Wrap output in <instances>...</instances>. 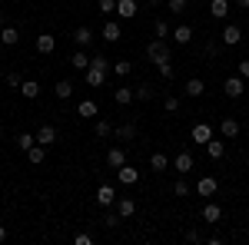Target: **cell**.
Here are the masks:
<instances>
[{
  "label": "cell",
  "mask_w": 249,
  "mask_h": 245,
  "mask_svg": "<svg viewBox=\"0 0 249 245\" xmlns=\"http://www.w3.org/2000/svg\"><path fill=\"white\" fill-rule=\"evenodd\" d=\"M223 93L230 96V99H239V96L246 93V80H243L239 73H236V76H226V80H223Z\"/></svg>",
  "instance_id": "1"
},
{
  "label": "cell",
  "mask_w": 249,
  "mask_h": 245,
  "mask_svg": "<svg viewBox=\"0 0 249 245\" xmlns=\"http://www.w3.org/2000/svg\"><path fill=\"white\" fill-rule=\"evenodd\" d=\"M146 60H153V63H163V60H170V43L156 37L153 43L146 47Z\"/></svg>",
  "instance_id": "2"
},
{
  "label": "cell",
  "mask_w": 249,
  "mask_h": 245,
  "mask_svg": "<svg viewBox=\"0 0 249 245\" xmlns=\"http://www.w3.org/2000/svg\"><path fill=\"white\" fill-rule=\"evenodd\" d=\"M173 169L179 172V176H186V172H193V169H196V159H193L190 152H179V156L173 159Z\"/></svg>",
  "instance_id": "3"
},
{
  "label": "cell",
  "mask_w": 249,
  "mask_h": 245,
  "mask_svg": "<svg viewBox=\"0 0 249 245\" xmlns=\"http://www.w3.org/2000/svg\"><path fill=\"white\" fill-rule=\"evenodd\" d=\"M96 202H100V206H116V189L113 186H107V182H103V186L96 189Z\"/></svg>",
  "instance_id": "4"
},
{
  "label": "cell",
  "mask_w": 249,
  "mask_h": 245,
  "mask_svg": "<svg viewBox=\"0 0 249 245\" xmlns=\"http://www.w3.org/2000/svg\"><path fill=\"white\" fill-rule=\"evenodd\" d=\"M83 80H87V86H103V83H107V70L87 66V70H83Z\"/></svg>",
  "instance_id": "5"
},
{
  "label": "cell",
  "mask_w": 249,
  "mask_h": 245,
  "mask_svg": "<svg viewBox=\"0 0 249 245\" xmlns=\"http://www.w3.org/2000/svg\"><path fill=\"white\" fill-rule=\"evenodd\" d=\"M53 50H57V40H53V33H40V37H37V53L50 57Z\"/></svg>",
  "instance_id": "6"
},
{
  "label": "cell",
  "mask_w": 249,
  "mask_h": 245,
  "mask_svg": "<svg viewBox=\"0 0 249 245\" xmlns=\"http://www.w3.org/2000/svg\"><path fill=\"white\" fill-rule=\"evenodd\" d=\"M37 143H40V146H50V143H57V126L43 123V126L37 130Z\"/></svg>",
  "instance_id": "7"
},
{
  "label": "cell",
  "mask_w": 249,
  "mask_h": 245,
  "mask_svg": "<svg viewBox=\"0 0 249 245\" xmlns=\"http://www.w3.org/2000/svg\"><path fill=\"white\" fill-rule=\"evenodd\" d=\"M116 179H120L123 186H133V182H140V169H133V166H120V169H116Z\"/></svg>",
  "instance_id": "8"
},
{
  "label": "cell",
  "mask_w": 249,
  "mask_h": 245,
  "mask_svg": "<svg viewBox=\"0 0 249 245\" xmlns=\"http://www.w3.org/2000/svg\"><path fill=\"white\" fill-rule=\"evenodd\" d=\"M73 43H77L80 50H87V47L93 43V30H90V27H77V30H73Z\"/></svg>",
  "instance_id": "9"
},
{
  "label": "cell",
  "mask_w": 249,
  "mask_h": 245,
  "mask_svg": "<svg viewBox=\"0 0 249 245\" xmlns=\"http://www.w3.org/2000/svg\"><path fill=\"white\" fill-rule=\"evenodd\" d=\"M107 166H110V169H120V166H126V149L113 146V149L107 152Z\"/></svg>",
  "instance_id": "10"
},
{
  "label": "cell",
  "mask_w": 249,
  "mask_h": 245,
  "mask_svg": "<svg viewBox=\"0 0 249 245\" xmlns=\"http://www.w3.org/2000/svg\"><path fill=\"white\" fill-rule=\"evenodd\" d=\"M239 40H243V30H239L236 23H226V27H223V43H226V47H236Z\"/></svg>",
  "instance_id": "11"
},
{
  "label": "cell",
  "mask_w": 249,
  "mask_h": 245,
  "mask_svg": "<svg viewBox=\"0 0 249 245\" xmlns=\"http://www.w3.org/2000/svg\"><path fill=\"white\" fill-rule=\"evenodd\" d=\"M183 93L196 99V96H203V93H206V83H203L199 76H193V80H186V86H183Z\"/></svg>",
  "instance_id": "12"
},
{
  "label": "cell",
  "mask_w": 249,
  "mask_h": 245,
  "mask_svg": "<svg viewBox=\"0 0 249 245\" xmlns=\"http://www.w3.org/2000/svg\"><path fill=\"white\" fill-rule=\"evenodd\" d=\"M113 99H116V106H130L136 96H133V86H116L113 90Z\"/></svg>",
  "instance_id": "13"
},
{
  "label": "cell",
  "mask_w": 249,
  "mask_h": 245,
  "mask_svg": "<svg viewBox=\"0 0 249 245\" xmlns=\"http://www.w3.org/2000/svg\"><path fill=\"white\" fill-rule=\"evenodd\" d=\"M170 37H173V43H179V47H186V43L193 40V27H186V23H179V27H176V30L170 33Z\"/></svg>",
  "instance_id": "14"
},
{
  "label": "cell",
  "mask_w": 249,
  "mask_h": 245,
  "mask_svg": "<svg viewBox=\"0 0 249 245\" xmlns=\"http://www.w3.org/2000/svg\"><path fill=\"white\" fill-rule=\"evenodd\" d=\"M103 40H107V43H116V40H123V30H120V23L107 20V23H103Z\"/></svg>",
  "instance_id": "15"
},
{
  "label": "cell",
  "mask_w": 249,
  "mask_h": 245,
  "mask_svg": "<svg viewBox=\"0 0 249 245\" xmlns=\"http://www.w3.org/2000/svg\"><path fill=\"white\" fill-rule=\"evenodd\" d=\"M133 96L140 99V103H150V99L156 96V86L153 83H140V86H133Z\"/></svg>",
  "instance_id": "16"
},
{
  "label": "cell",
  "mask_w": 249,
  "mask_h": 245,
  "mask_svg": "<svg viewBox=\"0 0 249 245\" xmlns=\"http://www.w3.org/2000/svg\"><path fill=\"white\" fill-rule=\"evenodd\" d=\"M116 139H123V143H130V139H136V123L133 119H130V123H120V126H116Z\"/></svg>",
  "instance_id": "17"
},
{
  "label": "cell",
  "mask_w": 249,
  "mask_h": 245,
  "mask_svg": "<svg viewBox=\"0 0 249 245\" xmlns=\"http://www.w3.org/2000/svg\"><path fill=\"white\" fill-rule=\"evenodd\" d=\"M116 17L133 20L136 17V3H133V0H116Z\"/></svg>",
  "instance_id": "18"
},
{
  "label": "cell",
  "mask_w": 249,
  "mask_h": 245,
  "mask_svg": "<svg viewBox=\"0 0 249 245\" xmlns=\"http://www.w3.org/2000/svg\"><path fill=\"white\" fill-rule=\"evenodd\" d=\"M210 17L226 20V17H230V0H213V3H210Z\"/></svg>",
  "instance_id": "19"
},
{
  "label": "cell",
  "mask_w": 249,
  "mask_h": 245,
  "mask_svg": "<svg viewBox=\"0 0 249 245\" xmlns=\"http://www.w3.org/2000/svg\"><path fill=\"white\" fill-rule=\"evenodd\" d=\"M210 139H213V130L206 123H196L193 126V143H210Z\"/></svg>",
  "instance_id": "20"
},
{
  "label": "cell",
  "mask_w": 249,
  "mask_h": 245,
  "mask_svg": "<svg viewBox=\"0 0 249 245\" xmlns=\"http://www.w3.org/2000/svg\"><path fill=\"white\" fill-rule=\"evenodd\" d=\"M150 169H153V172H166V169H170V156L153 152V156H150Z\"/></svg>",
  "instance_id": "21"
},
{
  "label": "cell",
  "mask_w": 249,
  "mask_h": 245,
  "mask_svg": "<svg viewBox=\"0 0 249 245\" xmlns=\"http://www.w3.org/2000/svg\"><path fill=\"white\" fill-rule=\"evenodd\" d=\"M219 132H223V136H226V139H236V136H239V123H236V119H230V116H226V119H223V123H219Z\"/></svg>",
  "instance_id": "22"
},
{
  "label": "cell",
  "mask_w": 249,
  "mask_h": 245,
  "mask_svg": "<svg viewBox=\"0 0 249 245\" xmlns=\"http://www.w3.org/2000/svg\"><path fill=\"white\" fill-rule=\"evenodd\" d=\"M17 40H20V30H17V27H3V30H0V43H3V47H14Z\"/></svg>",
  "instance_id": "23"
},
{
  "label": "cell",
  "mask_w": 249,
  "mask_h": 245,
  "mask_svg": "<svg viewBox=\"0 0 249 245\" xmlns=\"http://www.w3.org/2000/svg\"><path fill=\"white\" fill-rule=\"evenodd\" d=\"M203 219H206V222H219V219H223V209L216 206V202H206V206H203Z\"/></svg>",
  "instance_id": "24"
},
{
  "label": "cell",
  "mask_w": 249,
  "mask_h": 245,
  "mask_svg": "<svg viewBox=\"0 0 249 245\" xmlns=\"http://www.w3.org/2000/svg\"><path fill=\"white\" fill-rule=\"evenodd\" d=\"M196 192H199V196H213V192H216V179H213V176H203V179L196 182Z\"/></svg>",
  "instance_id": "25"
},
{
  "label": "cell",
  "mask_w": 249,
  "mask_h": 245,
  "mask_svg": "<svg viewBox=\"0 0 249 245\" xmlns=\"http://www.w3.org/2000/svg\"><path fill=\"white\" fill-rule=\"evenodd\" d=\"M20 93L27 96V99H37V96H40V83H37V80H23Z\"/></svg>",
  "instance_id": "26"
},
{
  "label": "cell",
  "mask_w": 249,
  "mask_h": 245,
  "mask_svg": "<svg viewBox=\"0 0 249 245\" xmlns=\"http://www.w3.org/2000/svg\"><path fill=\"white\" fill-rule=\"evenodd\" d=\"M116 212H120L123 219H130V215L136 212V202L133 199H116Z\"/></svg>",
  "instance_id": "27"
},
{
  "label": "cell",
  "mask_w": 249,
  "mask_h": 245,
  "mask_svg": "<svg viewBox=\"0 0 249 245\" xmlns=\"http://www.w3.org/2000/svg\"><path fill=\"white\" fill-rule=\"evenodd\" d=\"M53 93H57V99H70L73 96V83L70 80H60L57 86H53Z\"/></svg>",
  "instance_id": "28"
},
{
  "label": "cell",
  "mask_w": 249,
  "mask_h": 245,
  "mask_svg": "<svg viewBox=\"0 0 249 245\" xmlns=\"http://www.w3.org/2000/svg\"><path fill=\"white\" fill-rule=\"evenodd\" d=\"M77 113L83 116V119H90V116H96V113H100V106H96L93 99H83V103L77 106Z\"/></svg>",
  "instance_id": "29"
},
{
  "label": "cell",
  "mask_w": 249,
  "mask_h": 245,
  "mask_svg": "<svg viewBox=\"0 0 249 245\" xmlns=\"http://www.w3.org/2000/svg\"><path fill=\"white\" fill-rule=\"evenodd\" d=\"M70 66H73V70H87V66H90V57H87V50H77V53L70 57Z\"/></svg>",
  "instance_id": "30"
},
{
  "label": "cell",
  "mask_w": 249,
  "mask_h": 245,
  "mask_svg": "<svg viewBox=\"0 0 249 245\" xmlns=\"http://www.w3.org/2000/svg\"><path fill=\"white\" fill-rule=\"evenodd\" d=\"M206 152H210V159H223V152H226L223 139H210V143H206Z\"/></svg>",
  "instance_id": "31"
},
{
  "label": "cell",
  "mask_w": 249,
  "mask_h": 245,
  "mask_svg": "<svg viewBox=\"0 0 249 245\" xmlns=\"http://www.w3.org/2000/svg\"><path fill=\"white\" fill-rule=\"evenodd\" d=\"M27 159H30V163H34V166H40V163H43V159H47V146H34V149H27Z\"/></svg>",
  "instance_id": "32"
},
{
  "label": "cell",
  "mask_w": 249,
  "mask_h": 245,
  "mask_svg": "<svg viewBox=\"0 0 249 245\" xmlns=\"http://www.w3.org/2000/svg\"><path fill=\"white\" fill-rule=\"evenodd\" d=\"M17 146H20L23 152L34 149V146H37V136H34V132H20V136H17Z\"/></svg>",
  "instance_id": "33"
},
{
  "label": "cell",
  "mask_w": 249,
  "mask_h": 245,
  "mask_svg": "<svg viewBox=\"0 0 249 245\" xmlns=\"http://www.w3.org/2000/svg\"><path fill=\"white\" fill-rule=\"evenodd\" d=\"M96 136H100V139L113 136V123H110V119H100V123H96Z\"/></svg>",
  "instance_id": "34"
},
{
  "label": "cell",
  "mask_w": 249,
  "mask_h": 245,
  "mask_svg": "<svg viewBox=\"0 0 249 245\" xmlns=\"http://www.w3.org/2000/svg\"><path fill=\"white\" fill-rule=\"evenodd\" d=\"M153 33L160 40H170V23H166V20H156V23H153Z\"/></svg>",
  "instance_id": "35"
},
{
  "label": "cell",
  "mask_w": 249,
  "mask_h": 245,
  "mask_svg": "<svg viewBox=\"0 0 249 245\" xmlns=\"http://www.w3.org/2000/svg\"><path fill=\"white\" fill-rule=\"evenodd\" d=\"M113 70H116V76H130L133 73V63H130V60H116Z\"/></svg>",
  "instance_id": "36"
},
{
  "label": "cell",
  "mask_w": 249,
  "mask_h": 245,
  "mask_svg": "<svg viewBox=\"0 0 249 245\" xmlns=\"http://www.w3.org/2000/svg\"><path fill=\"white\" fill-rule=\"evenodd\" d=\"M90 66H96V70H107V73H110V70H113V63H110V60L103 57V53H96V57L90 60Z\"/></svg>",
  "instance_id": "37"
},
{
  "label": "cell",
  "mask_w": 249,
  "mask_h": 245,
  "mask_svg": "<svg viewBox=\"0 0 249 245\" xmlns=\"http://www.w3.org/2000/svg\"><path fill=\"white\" fill-rule=\"evenodd\" d=\"M156 70H160V76H163V80H173V73H176V70H173V60H163V63H156Z\"/></svg>",
  "instance_id": "38"
},
{
  "label": "cell",
  "mask_w": 249,
  "mask_h": 245,
  "mask_svg": "<svg viewBox=\"0 0 249 245\" xmlns=\"http://www.w3.org/2000/svg\"><path fill=\"white\" fill-rule=\"evenodd\" d=\"M163 106H166V113H179L183 99H179V96H166V99H163Z\"/></svg>",
  "instance_id": "39"
},
{
  "label": "cell",
  "mask_w": 249,
  "mask_h": 245,
  "mask_svg": "<svg viewBox=\"0 0 249 245\" xmlns=\"http://www.w3.org/2000/svg\"><path fill=\"white\" fill-rule=\"evenodd\" d=\"M173 196H179V199L190 196V182H186V179H176V182H173Z\"/></svg>",
  "instance_id": "40"
},
{
  "label": "cell",
  "mask_w": 249,
  "mask_h": 245,
  "mask_svg": "<svg viewBox=\"0 0 249 245\" xmlns=\"http://www.w3.org/2000/svg\"><path fill=\"white\" fill-rule=\"evenodd\" d=\"M120 222H123V215H120V212H107V215H103V226H107V229H116Z\"/></svg>",
  "instance_id": "41"
},
{
  "label": "cell",
  "mask_w": 249,
  "mask_h": 245,
  "mask_svg": "<svg viewBox=\"0 0 249 245\" xmlns=\"http://www.w3.org/2000/svg\"><path fill=\"white\" fill-rule=\"evenodd\" d=\"M7 86H10V90H20V86H23V76L10 70V73H7Z\"/></svg>",
  "instance_id": "42"
},
{
  "label": "cell",
  "mask_w": 249,
  "mask_h": 245,
  "mask_svg": "<svg viewBox=\"0 0 249 245\" xmlns=\"http://www.w3.org/2000/svg\"><path fill=\"white\" fill-rule=\"evenodd\" d=\"M96 7H100V14H107V17H110V14H116V0H100Z\"/></svg>",
  "instance_id": "43"
},
{
  "label": "cell",
  "mask_w": 249,
  "mask_h": 245,
  "mask_svg": "<svg viewBox=\"0 0 249 245\" xmlns=\"http://www.w3.org/2000/svg\"><path fill=\"white\" fill-rule=\"evenodd\" d=\"M186 10V0H170V14H183Z\"/></svg>",
  "instance_id": "44"
},
{
  "label": "cell",
  "mask_w": 249,
  "mask_h": 245,
  "mask_svg": "<svg viewBox=\"0 0 249 245\" xmlns=\"http://www.w3.org/2000/svg\"><path fill=\"white\" fill-rule=\"evenodd\" d=\"M186 242H203V235H199V229H190V232H186Z\"/></svg>",
  "instance_id": "45"
},
{
  "label": "cell",
  "mask_w": 249,
  "mask_h": 245,
  "mask_svg": "<svg viewBox=\"0 0 249 245\" xmlns=\"http://www.w3.org/2000/svg\"><path fill=\"white\" fill-rule=\"evenodd\" d=\"M239 76L249 80V60H239Z\"/></svg>",
  "instance_id": "46"
},
{
  "label": "cell",
  "mask_w": 249,
  "mask_h": 245,
  "mask_svg": "<svg viewBox=\"0 0 249 245\" xmlns=\"http://www.w3.org/2000/svg\"><path fill=\"white\" fill-rule=\"evenodd\" d=\"M90 242H93V235H87V232H80V235H77V245H90Z\"/></svg>",
  "instance_id": "47"
},
{
  "label": "cell",
  "mask_w": 249,
  "mask_h": 245,
  "mask_svg": "<svg viewBox=\"0 0 249 245\" xmlns=\"http://www.w3.org/2000/svg\"><path fill=\"white\" fill-rule=\"evenodd\" d=\"M236 7H239V10H249V0H236Z\"/></svg>",
  "instance_id": "48"
},
{
  "label": "cell",
  "mask_w": 249,
  "mask_h": 245,
  "mask_svg": "<svg viewBox=\"0 0 249 245\" xmlns=\"http://www.w3.org/2000/svg\"><path fill=\"white\" fill-rule=\"evenodd\" d=\"M3 239H7V226L0 222V242H3Z\"/></svg>",
  "instance_id": "49"
},
{
  "label": "cell",
  "mask_w": 249,
  "mask_h": 245,
  "mask_svg": "<svg viewBox=\"0 0 249 245\" xmlns=\"http://www.w3.org/2000/svg\"><path fill=\"white\" fill-rule=\"evenodd\" d=\"M3 27H7V17H3V10H0V30H3Z\"/></svg>",
  "instance_id": "50"
},
{
  "label": "cell",
  "mask_w": 249,
  "mask_h": 245,
  "mask_svg": "<svg viewBox=\"0 0 249 245\" xmlns=\"http://www.w3.org/2000/svg\"><path fill=\"white\" fill-rule=\"evenodd\" d=\"M146 3H150V7H160V3H163V0H146Z\"/></svg>",
  "instance_id": "51"
}]
</instances>
